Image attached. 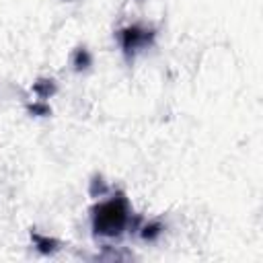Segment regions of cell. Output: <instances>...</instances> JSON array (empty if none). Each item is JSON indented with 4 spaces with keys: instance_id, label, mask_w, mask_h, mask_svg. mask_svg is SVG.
I'll use <instances>...</instances> for the list:
<instances>
[{
    "instance_id": "6da1fadb",
    "label": "cell",
    "mask_w": 263,
    "mask_h": 263,
    "mask_svg": "<svg viewBox=\"0 0 263 263\" xmlns=\"http://www.w3.org/2000/svg\"><path fill=\"white\" fill-rule=\"evenodd\" d=\"M125 220H127V203L123 197H117L97 208L95 228L101 234H115L123 228Z\"/></svg>"
}]
</instances>
